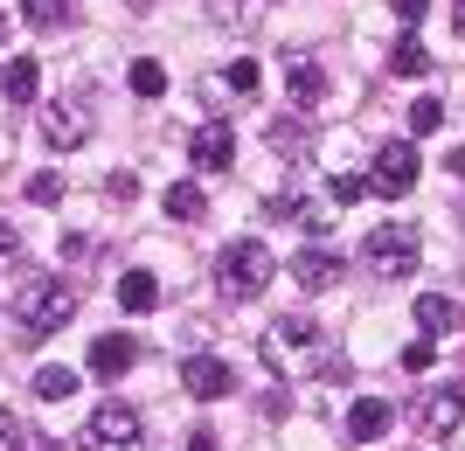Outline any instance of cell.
I'll return each mask as SVG.
<instances>
[{
    "label": "cell",
    "instance_id": "cell-29",
    "mask_svg": "<svg viewBox=\"0 0 465 451\" xmlns=\"http://www.w3.org/2000/svg\"><path fill=\"white\" fill-rule=\"evenodd\" d=\"M28 201H63V174H35L28 181Z\"/></svg>",
    "mask_w": 465,
    "mask_h": 451
},
{
    "label": "cell",
    "instance_id": "cell-12",
    "mask_svg": "<svg viewBox=\"0 0 465 451\" xmlns=\"http://www.w3.org/2000/svg\"><path fill=\"white\" fill-rule=\"evenodd\" d=\"M389 424H396V403H389V396H361V403L348 410V437L354 445H375Z\"/></svg>",
    "mask_w": 465,
    "mask_h": 451
},
{
    "label": "cell",
    "instance_id": "cell-15",
    "mask_svg": "<svg viewBox=\"0 0 465 451\" xmlns=\"http://www.w3.org/2000/svg\"><path fill=\"white\" fill-rule=\"evenodd\" d=\"M417 327H424L430 340L459 334V299H451V292H424V299H417Z\"/></svg>",
    "mask_w": 465,
    "mask_h": 451
},
{
    "label": "cell",
    "instance_id": "cell-18",
    "mask_svg": "<svg viewBox=\"0 0 465 451\" xmlns=\"http://www.w3.org/2000/svg\"><path fill=\"white\" fill-rule=\"evenodd\" d=\"M160 209H167V222H202L209 216V195H202V181H174L160 195Z\"/></svg>",
    "mask_w": 465,
    "mask_h": 451
},
{
    "label": "cell",
    "instance_id": "cell-27",
    "mask_svg": "<svg viewBox=\"0 0 465 451\" xmlns=\"http://www.w3.org/2000/svg\"><path fill=\"white\" fill-rule=\"evenodd\" d=\"M230 91H236V98H251V91H257V63H251V56L230 63Z\"/></svg>",
    "mask_w": 465,
    "mask_h": 451
},
{
    "label": "cell",
    "instance_id": "cell-19",
    "mask_svg": "<svg viewBox=\"0 0 465 451\" xmlns=\"http://www.w3.org/2000/svg\"><path fill=\"white\" fill-rule=\"evenodd\" d=\"M285 83H292V112H312V104L327 98V77H320V63H306V56L285 70Z\"/></svg>",
    "mask_w": 465,
    "mask_h": 451
},
{
    "label": "cell",
    "instance_id": "cell-9",
    "mask_svg": "<svg viewBox=\"0 0 465 451\" xmlns=\"http://www.w3.org/2000/svg\"><path fill=\"white\" fill-rule=\"evenodd\" d=\"M230 160H236V132H230V118H209V125L194 132V167H202V174H223Z\"/></svg>",
    "mask_w": 465,
    "mask_h": 451
},
{
    "label": "cell",
    "instance_id": "cell-23",
    "mask_svg": "<svg viewBox=\"0 0 465 451\" xmlns=\"http://www.w3.org/2000/svg\"><path fill=\"white\" fill-rule=\"evenodd\" d=\"M35 396H42V403H70V396H77V368H42Z\"/></svg>",
    "mask_w": 465,
    "mask_h": 451
},
{
    "label": "cell",
    "instance_id": "cell-16",
    "mask_svg": "<svg viewBox=\"0 0 465 451\" xmlns=\"http://www.w3.org/2000/svg\"><path fill=\"white\" fill-rule=\"evenodd\" d=\"M272 153H285V160H306V153H312V125H306V112L272 118Z\"/></svg>",
    "mask_w": 465,
    "mask_h": 451
},
{
    "label": "cell",
    "instance_id": "cell-11",
    "mask_svg": "<svg viewBox=\"0 0 465 451\" xmlns=\"http://www.w3.org/2000/svg\"><path fill=\"white\" fill-rule=\"evenodd\" d=\"M42 139H49V146H84V139H91V118H84V104H49V112H42Z\"/></svg>",
    "mask_w": 465,
    "mask_h": 451
},
{
    "label": "cell",
    "instance_id": "cell-26",
    "mask_svg": "<svg viewBox=\"0 0 465 451\" xmlns=\"http://www.w3.org/2000/svg\"><path fill=\"white\" fill-rule=\"evenodd\" d=\"M327 188H333V201L348 209V201H361V195H369V174H333Z\"/></svg>",
    "mask_w": 465,
    "mask_h": 451
},
{
    "label": "cell",
    "instance_id": "cell-5",
    "mask_svg": "<svg viewBox=\"0 0 465 451\" xmlns=\"http://www.w3.org/2000/svg\"><path fill=\"white\" fill-rule=\"evenodd\" d=\"M361 257H369L375 278H410V271H417V257H424V243H417L410 222H375L369 243H361Z\"/></svg>",
    "mask_w": 465,
    "mask_h": 451
},
{
    "label": "cell",
    "instance_id": "cell-30",
    "mask_svg": "<svg viewBox=\"0 0 465 451\" xmlns=\"http://www.w3.org/2000/svg\"><path fill=\"white\" fill-rule=\"evenodd\" d=\"M430 354H438V340H410V348H403V368H430Z\"/></svg>",
    "mask_w": 465,
    "mask_h": 451
},
{
    "label": "cell",
    "instance_id": "cell-36",
    "mask_svg": "<svg viewBox=\"0 0 465 451\" xmlns=\"http://www.w3.org/2000/svg\"><path fill=\"white\" fill-rule=\"evenodd\" d=\"M451 21H459V28H465V0H451Z\"/></svg>",
    "mask_w": 465,
    "mask_h": 451
},
{
    "label": "cell",
    "instance_id": "cell-21",
    "mask_svg": "<svg viewBox=\"0 0 465 451\" xmlns=\"http://www.w3.org/2000/svg\"><path fill=\"white\" fill-rule=\"evenodd\" d=\"M21 21H28V28H70V21H77V0H21Z\"/></svg>",
    "mask_w": 465,
    "mask_h": 451
},
{
    "label": "cell",
    "instance_id": "cell-25",
    "mask_svg": "<svg viewBox=\"0 0 465 451\" xmlns=\"http://www.w3.org/2000/svg\"><path fill=\"white\" fill-rule=\"evenodd\" d=\"M133 91H139V98H160V91H167V70H160L153 56H139L133 63Z\"/></svg>",
    "mask_w": 465,
    "mask_h": 451
},
{
    "label": "cell",
    "instance_id": "cell-14",
    "mask_svg": "<svg viewBox=\"0 0 465 451\" xmlns=\"http://www.w3.org/2000/svg\"><path fill=\"white\" fill-rule=\"evenodd\" d=\"M278 209H285V216L299 222V230H312V236H320V230H333V216H341V201H333V188H327V195H285Z\"/></svg>",
    "mask_w": 465,
    "mask_h": 451
},
{
    "label": "cell",
    "instance_id": "cell-31",
    "mask_svg": "<svg viewBox=\"0 0 465 451\" xmlns=\"http://www.w3.org/2000/svg\"><path fill=\"white\" fill-rule=\"evenodd\" d=\"M15 257H21V230H15V222H0V264H15Z\"/></svg>",
    "mask_w": 465,
    "mask_h": 451
},
{
    "label": "cell",
    "instance_id": "cell-8",
    "mask_svg": "<svg viewBox=\"0 0 465 451\" xmlns=\"http://www.w3.org/2000/svg\"><path fill=\"white\" fill-rule=\"evenodd\" d=\"M181 389H188L194 403H215V396L236 389V375H230L223 354H188V361H181Z\"/></svg>",
    "mask_w": 465,
    "mask_h": 451
},
{
    "label": "cell",
    "instance_id": "cell-32",
    "mask_svg": "<svg viewBox=\"0 0 465 451\" xmlns=\"http://www.w3.org/2000/svg\"><path fill=\"white\" fill-rule=\"evenodd\" d=\"M104 195H112V201H133L139 181H133V174H112V181H104Z\"/></svg>",
    "mask_w": 465,
    "mask_h": 451
},
{
    "label": "cell",
    "instance_id": "cell-35",
    "mask_svg": "<svg viewBox=\"0 0 465 451\" xmlns=\"http://www.w3.org/2000/svg\"><path fill=\"white\" fill-rule=\"evenodd\" d=\"M445 167H451V174H459V181H465V146H459V153H451V160H445Z\"/></svg>",
    "mask_w": 465,
    "mask_h": 451
},
{
    "label": "cell",
    "instance_id": "cell-4",
    "mask_svg": "<svg viewBox=\"0 0 465 451\" xmlns=\"http://www.w3.org/2000/svg\"><path fill=\"white\" fill-rule=\"evenodd\" d=\"M139 437H146V424H139L133 403H97L91 417H84V431H77V451H139Z\"/></svg>",
    "mask_w": 465,
    "mask_h": 451
},
{
    "label": "cell",
    "instance_id": "cell-33",
    "mask_svg": "<svg viewBox=\"0 0 465 451\" xmlns=\"http://www.w3.org/2000/svg\"><path fill=\"white\" fill-rule=\"evenodd\" d=\"M424 7H430V0H396V21H403V28H417V21H424Z\"/></svg>",
    "mask_w": 465,
    "mask_h": 451
},
{
    "label": "cell",
    "instance_id": "cell-6",
    "mask_svg": "<svg viewBox=\"0 0 465 451\" xmlns=\"http://www.w3.org/2000/svg\"><path fill=\"white\" fill-rule=\"evenodd\" d=\"M417 139H389L382 153H375V167H369V195H382V201H403L410 188H417Z\"/></svg>",
    "mask_w": 465,
    "mask_h": 451
},
{
    "label": "cell",
    "instance_id": "cell-37",
    "mask_svg": "<svg viewBox=\"0 0 465 451\" xmlns=\"http://www.w3.org/2000/svg\"><path fill=\"white\" fill-rule=\"evenodd\" d=\"M0 42H7V15H0Z\"/></svg>",
    "mask_w": 465,
    "mask_h": 451
},
{
    "label": "cell",
    "instance_id": "cell-28",
    "mask_svg": "<svg viewBox=\"0 0 465 451\" xmlns=\"http://www.w3.org/2000/svg\"><path fill=\"white\" fill-rule=\"evenodd\" d=\"M28 445V431H21V417L7 410V403H0V451H21Z\"/></svg>",
    "mask_w": 465,
    "mask_h": 451
},
{
    "label": "cell",
    "instance_id": "cell-10",
    "mask_svg": "<svg viewBox=\"0 0 465 451\" xmlns=\"http://www.w3.org/2000/svg\"><path fill=\"white\" fill-rule=\"evenodd\" d=\"M285 271H292V285H299V292H327V285H341V257L312 243V250H299V257H292Z\"/></svg>",
    "mask_w": 465,
    "mask_h": 451
},
{
    "label": "cell",
    "instance_id": "cell-2",
    "mask_svg": "<svg viewBox=\"0 0 465 451\" xmlns=\"http://www.w3.org/2000/svg\"><path fill=\"white\" fill-rule=\"evenodd\" d=\"M70 313H77V292H70L63 278H28L21 299H15V340H21V348H35V340L63 334Z\"/></svg>",
    "mask_w": 465,
    "mask_h": 451
},
{
    "label": "cell",
    "instance_id": "cell-20",
    "mask_svg": "<svg viewBox=\"0 0 465 451\" xmlns=\"http://www.w3.org/2000/svg\"><path fill=\"white\" fill-rule=\"evenodd\" d=\"M118 306H125V313H153L160 306V278L153 271H125L118 278Z\"/></svg>",
    "mask_w": 465,
    "mask_h": 451
},
{
    "label": "cell",
    "instance_id": "cell-17",
    "mask_svg": "<svg viewBox=\"0 0 465 451\" xmlns=\"http://www.w3.org/2000/svg\"><path fill=\"white\" fill-rule=\"evenodd\" d=\"M35 83H42L35 56H7V70H0V98H7V104H35Z\"/></svg>",
    "mask_w": 465,
    "mask_h": 451
},
{
    "label": "cell",
    "instance_id": "cell-34",
    "mask_svg": "<svg viewBox=\"0 0 465 451\" xmlns=\"http://www.w3.org/2000/svg\"><path fill=\"white\" fill-rule=\"evenodd\" d=\"M21 451H56V437H35V431H28V445H21Z\"/></svg>",
    "mask_w": 465,
    "mask_h": 451
},
{
    "label": "cell",
    "instance_id": "cell-38",
    "mask_svg": "<svg viewBox=\"0 0 465 451\" xmlns=\"http://www.w3.org/2000/svg\"><path fill=\"white\" fill-rule=\"evenodd\" d=\"M133 7H153V0H133Z\"/></svg>",
    "mask_w": 465,
    "mask_h": 451
},
{
    "label": "cell",
    "instance_id": "cell-13",
    "mask_svg": "<svg viewBox=\"0 0 465 451\" xmlns=\"http://www.w3.org/2000/svg\"><path fill=\"white\" fill-rule=\"evenodd\" d=\"M133 361H139L133 334H97V340H91V375H104V382H118Z\"/></svg>",
    "mask_w": 465,
    "mask_h": 451
},
{
    "label": "cell",
    "instance_id": "cell-22",
    "mask_svg": "<svg viewBox=\"0 0 465 451\" xmlns=\"http://www.w3.org/2000/svg\"><path fill=\"white\" fill-rule=\"evenodd\" d=\"M389 63H396V77H430V49H424L417 35L396 42V56H389Z\"/></svg>",
    "mask_w": 465,
    "mask_h": 451
},
{
    "label": "cell",
    "instance_id": "cell-3",
    "mask_svg": "<svg viewBox=\"0 0 465 451\" xmlns=\"http://www.w3.org/2000/svg\"><path fill=\"white\" fill-rule=\"evenodd\" d=\"M278 278V257L257 243V236H243V243H230V250L215 257V285H223V299H264Z\"/></svg>",
    "mask_w": 465,
    "mask_h": 451
},
{
    "label": "cell",
    "instance_id": "cell-24",
    "mask_svg": "<svg viewBox=\"0 0 465 451\" xmlns=\"http://www.w3.org/2000/svg\"><path fill=\"white\" fill-rule=\"evenodd\" d=\"M438 125H445V104H438V98H417V104H410V139H430Z\"/></svg>",
    "mask_w": 465,
    "mask_h": 451
},
{
    "label": "cell",
    "instance_id": "cell-1",
    "mask_svg": "<svg viewBox=\"0 0 465 451\" xmlns=\"http://www.w3.org/2000/svg\"><path fill=\"white\" fill-rule=\"evenodd\" d=\"M257 348H264V361H272L278 375H306V368H320V375H341V368H348V361H341V354L327 348V334H320V327H312L306 313H285V319H272Z\"/></svg>",
    "mask_w": 465,
    "mask_h": 451
},
{
    "label": "cell",
    "instance_id": "cell-7",
    "mask_svg": "<svg viewBox=\"0 0 465 451\" xmlns=\"http://www.w3.org/2000/svg\"><path fill=\"white\" fill-rule=\"evenodd\" d=\"M459 424H465V389H424L417 396V431H424L430 445H445Z\"/></svg>",
    "mask_w": 465,
    "mask_h": 451
}]
</instances>
